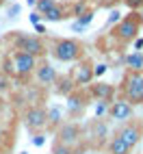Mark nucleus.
Returning <instances> with one entry per match:
<instances>
[{
  "mask_svg": "<svg viewBox=\"0 0 143 154\" xmlns=\"http://www.w3.org/2000/svg\"><path fill=\"white\" fill-rule=\"evenodd\" d=\"M54 141L76 148L80 154L87 150V143H85V137H83V124H78V122H74V119H72V122H63V124L56 128Z\"/></svg>",
  "mask_w": 143,
  "mask_h": 154,
  "instance_id": "6",
  "label": "nucleus"
},
{
  "mask_svg": "<svg viewBox=\"0 0 143 154\" xmlns=\"http://www.w3.org/2000/svg\"><path fill=\"white\" fill-rule=\"evenodd\" d=\"M108 117L124 124V122L135 117V106H132L130 102H126L124 98H117V100L111 102V106H108Z\"/></svg>",
  "mask_w": 143,
  "mask_h": 154,
  "instance_id": "14",
  "label": "nucleus"
},
{
  "mask_svg": "<svg viewBox=\"0 0 143 154\" xmlns=\"http://www.w3.org/2000/svg\"><path fill=\"white\" fill-rule=\"evenodd\" d=\"M117 91L132 106H143V72L126 69L124 78H121V87Z\"/></svg>",
  "mask_w": 143,
  "mask_h": 154,
  "instance_id": "2",
  "label": "nucleus"
},
{
  "mask_svg": "<svg viewBox=\"0 0 143 154\" xmlns=\"http://www.w3.org/2000/svg\"><path fill=\"white\" fill-rule=\"evenodd\" d=\"M72 78H74V85H76V89H85V87H89L91 83H93V63L91 61H87V59H80L78 61V67H74V72L69 74Z\"/></svg>",
  "mask_w": 143,
  "mask_h": 154,
  "instance_id": "12",
  "label": "nucleus"
},
{
  "mask_svg": "<svg viewBox=\"0 0 143 154\" xmlns=\"http://www.w3.org/2000/svg\"><path fill=\"white\" fill-rule=\"evenodd\" d=\"M52 154H80V152L76 148H72V146H65V143L54 141L52 143Z\"/></svg>",
  "mask_w": 143,
  "mask_h": 154,
  "instance_id": "19",
  "label": "nucleus"
},
{
  "mask_svg": "<svg viewBox=\"0 0 143 154\" xmlns=\"http://www.w3.org/2000/svg\"><path fill=\"white\" fill-rule=\"evenodd\" d=\"M108 106L111 104H106V102H96V117H104V115H108Z\"/></svg>",
  "mask_w": 143,
  "mask_h": 154,
  "instance_id": "21",
  "label": "nucleus"
},
{
  "mask_svg": "<svg viewBox=\"0 0 143 154\" xmlns=\"http://www.w3.org/2000/svg\"><path fill=\"white\" fill-rule=\"evenodd\" d=\"M11 65H13V72H15V78L20 80H26L28 76H33V72L37 67V59L30 57L26 52H20V50H11Z\"/></svg>",
  "mask_w": 143,
  "mask_h": 154,
  "instance_id": "9",
  "label": "nucleus"
},
{
  "mask_svg": "<svg viewBox=\"0 0 143 154\" xmlns=\"http://www.w3.org/2000/svg\"><path fill=\"white\" fill-rule=\"evenodd\" d=\"M89 94H87V89H74L72 94L67 96V113H69V117L72 119H78V117H83L85 115V111L89 106Z\"/></svg>",
  "mask_w": 143,
  "mask_h": 154,
  "instance_id": "10",
  "label": "nucleus"
},
{
  "mask_svg": "<svg viewBox=\"0 0 143 154\" xmlns=\"http://www.w3.org/2000/svg\"><path fill=\"white\" fill-rule=\"evenodd\" d=\"M141 48H143V39L137 37V39H135V50H139V52H141Z\"/></svg>",
  "mask_w": 143,
  "mask_h": 154,
  "instance_id": "28",
  "label": "nucleus"
},
{
  "mask_svg": "<svg viewBox=\"0 0 143 154\" xmlns=\"http://www.w3.org/2000/svg\"><path fill=\"white\" fill-rule=\"evenodd\" d=\"M24 128L30 135H37V132H46L48 130V109L44 104H30L24 111Z\"/></svg>",
  "mask_w": 143,
  "mask_h": 154,
  "instance_id": "7",
  "label": "nucleus"
},
{
  "mask_svg": "<svg viewBox=\"0 0 143 154\" xmlns=\"http://www.w3.org/2000/svg\"><path fill=\"white\" fill-rule=\"evenodd\" d=\"M2 91H9V76L7 74H0V94Z\"/></svg>",
  "mask_w": 143,
  "mask_h": 154,
  "instance_id": "24",
  "label": "nucleus"
},
{
  "mask_svg": "<svg viewBox=\"0 0 143 154\" xmlns=\"http://www.w3.org/2000/svg\"><path fill=\"white\" fill-rule=\"evenodd\" d=\"M115 137H117L119 141H124L130 150H135L137 143H139L141 137H143V122L137 119V117L124 122V124H121V128L115 130Z\"/></svg>",
  "mask_w": 143,
  "mask_h": 154,
  "instance_id": "8",
  "label": "nucleus"
},
{
  "mask_svg": "<svg viewBox=\"0 0 143 154\" xmlns=\"http://www.w3.org/2000/svg\"><path fill=\"white\" fill-rule=\"evenodd\" d=\"M139 28H141V17H139V11H132L128 13L126 17H121L117 26L111 30V37L117 39L121 46H126L130 42H135L139 37Z\"/></svg>",
  "mask_w": 143,
  "mask_h": 154,
  "instance_id": "5",
  "label": "nucleus"
},
{
  "mask_svg": "<svg viewBox=\"0 0 143 154\" xmlns=\"http://www.w3.org/2000/svg\"><path fill=\"white\" fill-rule=\"evenodd\" d=\"M11 46L13 50H20V52H26L35 59H44L48 54V44L41 35H26V33H15L11 35Z\"/></svg>",
  "mask_w": 143,
  "mask_h": 154,
  "instance_id": "3",
  "label": "nucleus"
},
{
  "mask_svg": "<svg viewBox=\"0 0 143 154\" xmlns=\"http://www.w3.org/2000/svg\"><path fill=\"white\" fill-rule=\"evenodd\" d=\"M48 52L52 54L54 61H61V63H78L80 59H85V46L78 39L61 37V39L50 42Z\"/></svg>",
  "mask_w": 143,
  "mask_h": 154,
  "instance_id": "1",
  "label": "nucleus"
},
{
  "mask_svg": "<svg viewBox=\"0 0 143 154\" xmlns=\"http://www.w3.org/2000/svg\"><path fill=\"white\" fill-rule=\"evenodd\" d=\"M106 67H108V65H104V63H100V65H93V76H96V78H100V76L106 72Z\"/></svg>",
  "mask_w": 143,
  "mask_h": 154,
  "instance_id": "25",
  "label": "nucleus"
},
{
  "mask_svg": "<svg viewBox=\"0 0 143 154\" xmlns=\"http://www.w3.org/2000/svg\"><path fill=\"white\" fill-rule=\"evenodd\" d=\"M124 65H126V69L143 72V52H139V50H132V52L124 54Z\"/></svg>",
  "mask_w": 143,
  "mask_h": 154,
  "instance_id": "15",
  "label": "nucleus"
},
{
  "mask_svg": "<svg viewBox=\"0 0 143 154\" xmlns=\"http://www.w3.org/2000/svg\"><path fill=\"white\" fill-rule=\"evenodd\" d=\"M33 146H37V148H41L44 143H46V132H37V135H33Z\"/></svg>",
  "mask_w": 143,
  "mask_h": 154,
  "instance_id": "23",
  "label": "nucleus"
},
{
  "mask_svg": "<svg viewBox=\"0 0 143 154\" xmlns=\"http://www.w3.org/2000/svg\"><path fill=\"white\" fill-rule=\"evenodd\" d=\"M0 2H5V0H0Z\"/></svg>",
  "mask_w": 143,
  "mask_h": 154,
  "instance_id": "31",
  "label": "nucleus"
},
{
  "mask_svg": "<svg viewBox=\"0 0 143 154\" xmlns=\"http://www.w3.org/2000/svg\"><path fill=\"white\" fill-rule=\"evenodd\" d=\"M54 85H56V94H59V96H65V98H67V96L72 94V91L76 89L74 78H72L69 74H67V76H59Z\"/></svg>",
  "mask_w": 143,
  "mask_h": 154,
  "instance_id": "16",
  "label": "nucleus"
},
{
  "mask_svg": "<svg viewBox=\"0 0 143 154\" xmlns=\"http://www.w3.org/2000/svg\"><path fill=\"white\" fill-rule=\"evenodd\" d=\"M139 17H141V22H143V9H141V13H139Z\"/></svg>",
  "mask_w": 143,
  "mask_h": 154,
  "instance_id": "30",
  "label": "nucleus"
},
{
  "mask_svg": "<svg viewBox=\"0 0 143 154\" xmlns=\"http://www.w3.org/2000/svg\"><path fill=\"white\" fill-rule=\"evenodd\" d=\"M33 76H35V80H37V85L39 87H52L54 83H56V78H59V74H56V69L48 63L46 59H37V67H35V72H33Z\"/></svg>",
  "mask_w": 143,
  "mask_h": 154,
  "instance_id": "13",
  "label": "nucleus"
},
{
  "mask_svg": "<svg viewBox=\"0 0 143 154\" xmlns=\"http://www.w3.org/2000/svg\"><path fill=\"white\" fill-rule=\"evenodd\" d=\"M17 9H20V7H13L11 11H9V17H15V13H17Z\"/></svg>",
  "mask_w": 143,
  "mask_h": 154,
  "instance_id": "29",
  "label": "nucleus"
},
{
  "mask_svg": "<svg viewBox=\"0 0 143 154\" xmlns=\"http://www.w3.org/2000/svg\"><path fill=\"white\" fill-rule=\"evenodd\" d=\"M83 137L87 148H93V150H106V143H108V124L100 117H93L91 122L83 126Z\"/></svg>",
  "mask_w": 143,
  "mask_h": 154,
  "instance_id": "4",
  "label": "nucleus"
},
{
  "mask_svg": "<svg viewBox=\"0 0 143 154\" xmlns=\"http://www.w3.org/2000/svg\"><path fill=\"white\" fill-rule=\"evenodd\" d=\"M87 89V94L91 100H96V102H106V104H111V102L115 100L117 96V87L115 85H111V83H104V80H98V83H91Z\"/></svg>",
  "mask_w": 143,
  "mask_h": 154,
  "instance_id": "11",
  "label": "nucleus"
},
{
  "mask_svg": "<svg viewBox=\"0 0 143 154\" xmlns=\"http://www.w3.org/2000/svg\"><path fill=\"white\" fill-rule=\"evenodd\" d=\"M41 17L48 20V22H61V20L67 17V15H65V11H63V7H61V5H54L52 9H48V11H46Z\"/></svg>",
  "mask_w": 143,
  "mask_h": 154,
  "instance_id": "18",
  "label": "nucleus"
},
{
  "mask_svg": "<svg viewBox=\"0 0 143 154\" xmlns=\"http://www.w3.org/2000/svg\"><path fill=\"white\" fill-rule=\"evenodd\" d=\"M126 7L130 9V11H141L143 9V0H124Z\"/></svg>",
  "mask_w": 143,
  "mask_h": 154,
  "instance_id": "22",
  "label": "nucleus"
},
{
  "mask_svg": "<svg viewBox=\"0 0 143 154\" xmlns=\"http://www.w3.org/2000/svg\"><path fill=\"white\" fill-rule=\"evenodd\" d=\"M39 20H41V13H39V15L37 13H30V24H33V26L39 24Z\"/></svg>",
  "mask_w": 143,
  "mask_h": 154,
  "instance_id": "26",
  "label": "nucleus"
},
{
  "mask_svg": "<svg viewBox=\"0 0 143 154\" xmlns=\"http://www.w3.org/2000/svg\"><path fill=\"white\" fill-rule=\"evenodd\" d=\"M35 30H37V33H39V35H46V33H48V30H46V26H44V24H35Z\"/></svg>",
  "mask_w": 143,
  "mask_h": 154,
  "instance_id": "27",
  "label": "nucleus"
},
{
  "mask_svg": "<svg viewBox=\"0 0 143 154\" xmlns=\"http://www.w3.org/2000/svg\"><path fill=\"white\" fill-rule=\"evenodd\" d=\"M61 124H63V119H61V109L59 106L48 109V130H56Z\"/></svg>",
  "mask_w": 143,
  "mask_h": 154,
  "instance_id": "17",
  "label": "nucleus"
},
{
  "mask_svg": "<svg viewBox=\"0 0 143 154\" xmlns=\"http://www.w3.org/2000/svg\"><path fill=\"white\" fill-rule=\"evenodd\" d=\"M35 5H37V11L41 13V15H44V13L48 11V9H52V7L56 5V0H37Z\"/></svg>",
  "mask_w": 143,
  "mask_h": 154,
  "instance_id": "20",
  "label": "nucleus"
}]
</instances>
